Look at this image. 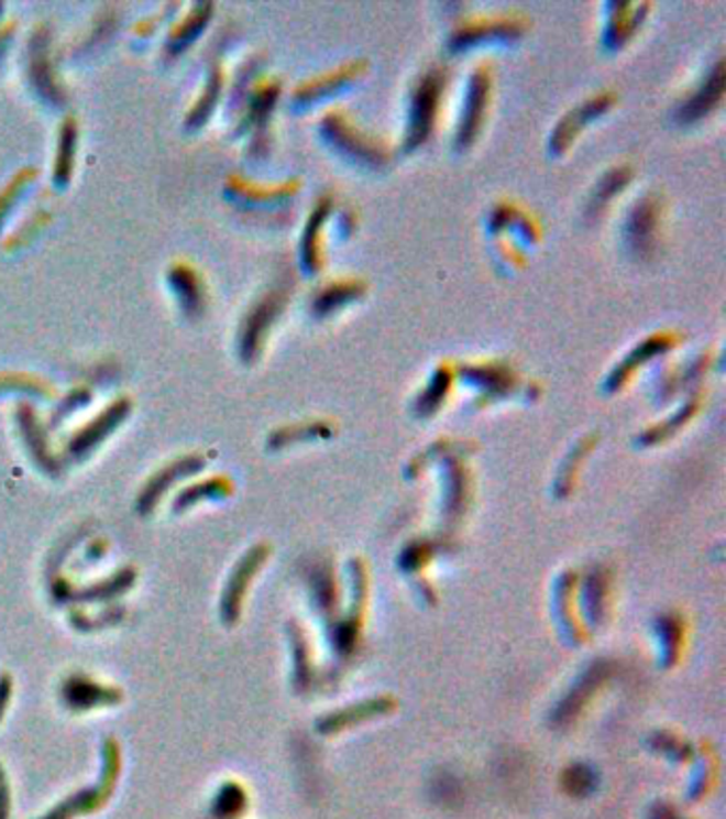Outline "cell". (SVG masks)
<instances>
[{
	"mask_svg": "<svg viewBox=\"0 0 726 819\" xmlns=\"http://www.w3.org/2000/svg\"><path fill=\"white\" fill-rule=\"evenodd\" d=\"M7 813H9V796H7L4 775L0 773V819H7Z\"/></svg>",
	"mask_w": 726,
	"mask_h": 819,
	"instance_id": "obj_1",
	"label": "cell"
}]
</instances>
